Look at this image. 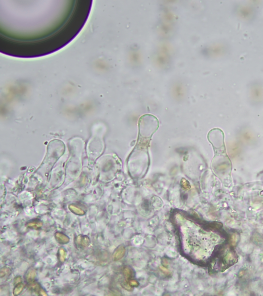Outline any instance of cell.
Here are the masks:
<instances>
[{
    "instance_id": "cell-1",
    "label": "cell",
    "mask_w": 263,
    "mask_h": 296,
    "mask_svg": "<svg viewBox=\"0 0 263 296\" xmlns=\"http://www.w3.org/2000/svg\"><path fill=\"white\" fill-rule=\"evenodd\" d=\"M56 238L60 243L65 244L69 242V238L62 233L57 232L56 234Z\"/></svg>"
},
{
    "instance_id": "cell-5",
    "label": "cell",
    "mask_w": 263,
    "mask_h": 296,
    "mask_svg": "<svg viewBox=\"0 0 263 296\" xmlns=\"http://www.w3.org/2000/svg\"><path fill=\"white\" fill-rule=\"evenodd\" d=\"M71 210L74 213H76V214H78V215H82V214H84V212L83 210H82L81 209H80L77 207H73V209L71 208Z\"/></svg>"
},
{
    "instance_id": "cell-3",
    "label": "cell",
    "mask_w": 263,
    "mask_h": 296,
    "mask_svg": "<svg viewBox=\"0 0 263 296\" xmlns=\"http://www.w3.org/2000/svg\"><path fill=\"white\" fill-rule=\"evenodd\" d=\"M24 285L23 283H19L18 284L14 290L13 291V293L14 295H19L23 290V288H24Z\"/></svg>"
},
{
    "instance_id": "cell-2",
    "label": "cell",
    "mask_w": 263,
    "mask_h": 296,
    "mask_svg": "<svg viewBox=\"0 0 263 296\" xmlns=\"http://www.w3.org/2000/svg\"><path fill=\"white\" fill-rule=\"evenodd\" d=\"M125 253V249L123 247H121L117 249L115 254V259L119 260L121 259Z\"/></svg>"
},
{
    "instance_id": "cell-6",
    "label": "cell",
    "mask_w": 263,
    "mask_h": 296,
    "mask_svg": "<svg viewBox=\"0 0 263 296\" xmlns=\"http://www.w3.org/2000/svg\"><path fill=\"white\" fill-rule=\"evenodd\" d=\"M60 251V254H61L60 259H61V260L62 261H63L64 260L65 256H66L65 254V252H64L65 250H64L63 249H61Z\"/></svg>"
},
{
    "instance_id": "cell-4",
    "label": "cell",
    "mask_w": 263,
    "mask_h": 296,
    "mask_svg": "<svg viewBox=\"0 0 263 296\" xmlns=\"http://www.w3.org/2000/svg\"><path fill=\"white\" fill-rule=\"evenodd\" d=\"M42 225V223L41 222H31L28 224V226L30 227L33 228H38L39 227H41Z\"/></svg>"
}]
</instances>
